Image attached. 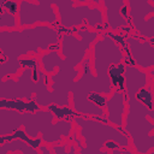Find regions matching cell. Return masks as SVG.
<instances>
[{"label":"cell","instance_id":"obj_1","mask_svg":"<svg viewBox=\"0 0 154 154\" xmlns=\"http://www.w3.org/2000/svg\"><path fill=\"white\" fill-rule=\"evenodd\" d=\"M102 32L83 26L76 32L61 35L60 49L45 52L40 55L42 71L51 77V89L55 105L70 106V94L76 77L81 76L82 63L88 58L89 49Z\"/></svg>","mask_w":154,"mask_h":154},{"label":"cell","instance_id":"obj_2","mask_svg":"<svg viewBox=\"0 0 154 154\" xmlns=\"http://www.w3.org/2000/svg\"><path fill=\"white\" fill-rule=\"evenodd\" d=\"M60 40L61 34L49 25L0 30V81L10 76H18L22 72V58L59 51Z\"/></svg>","mask_w":154,"mask_h":154},{"label":"cell","instance_id":"obj_3","mask_svg":"<svg viewBox=\"0 0 154 154\" xmlns=\"http://www.w3.org/2000/svg\"><path fill=\"white\" fill-rule=\"evenodd\" d=\"M48 108L36 112H18L8 108H0V137L8 136L18 129H23L31 138L41 137L43 143H61L65 138L70 141L76 130L73 120L58 119Z\"/></svg>","mask_w":154,"mask_h":154},{"label":"cell","instance_id":"obj_4","mask_svg":"<svg viewBox=\"0 0 154 154\" xmlns=\"http://www.w3.org/2000/svg\"><path fill=\"white\" fill-rule=\"evenodd\" d=\"M52 4L59 16V26L57 30L61 35L67 34L66 30L76 32V28L83 26H88L94 31L103 30L102 28L108 29L105 22V13L101 8L102 1L100 0H52Z\"/></svg>","mask_w":154,"mask_h":154},{"label":"cell","instance_id":"obj_5","mask_svg":"<svg viewBox=\"0 0 154 154\" xmlns=\"http://www.w3.org/2000/svg\"><path fill=\"white\" fill-rule=\"evenodd\" d=\"M73 123L79 129V136L84 140L85 147L79 148V154H111L109 150H102L108 141L116 142L122 148L131 149L130 137L118 128L100 119L83 117L77 114Z\"/></svg>","mask_w":154,"mask_h":154},{"label":"cell","instance_id":"obj_6","mask_svg":"<svg viewBox=\"0 0 154 154\" xmlns=\"http://www.w3.org/2000/svg\"><path fill=\"white\" fill-rule=\"evenodd\" d=\"M49 76H46L41 81H35L32 76V69H23L16 77H7L0 81V99L5 100H25L36 101L41 108H48L55 103L52 90L48 89Z\"/></svg>","mask_w":154,"mask_h":154},{"label":"cell","instance_id":"obj_7","mask_svg":"<svg viewBox=\"0 0 154 154\" xmlns=\"http://www.w3.org/2000/svg\"><path fill=\"white\" fill-rule=\"evenodd\" d=\"M126 59L123 48L106 32L93 45V70L97 83V94L109 96L114 89L109 79V67L124 63Z\"/></svg>","mask_w":154,"mask_h":154},{"label":"cell","instance_id":"obj_8","mask_svg":"<svg viewBox=\"0 0 154 154\" xmlns=\"http://www.w3.org/2000/svg\"><path fill=\"white\" fill-rule=\"evenodd\" d=\"M19 28H32L36 25H49L55 29L59 26V16L52 0L19 1L18 12Z\"/></svg>","mask_w":154,"mask_h":154},{"label":"cell","instance_id":"obj_9","mask_svg":"<svg viewBox=\"0 0 154 154\" xmlns=\"http://www.w3.org/2000/svg\"><path fill=\"white\" fill-rule=\"evenodd\" d=\"M77 147L73 142L69 144H42L38 149L29 146L20 140H12L0 144V154H76Z\"/></svg>","mask_w":154,"mask_h":154},{"label":"cell","instance_id":"obj_10","mask_svg":"<svg viewBox=\"0 0 154 154\" xmlns=\"http://www.w3.org/2000/svg\"><path fill=\"white\" fill-rule=\"evenodd\" d=\"M102 6L105 7L106 13V24L108 25L109 31L124 34L128 29L129 34L131 32V20L129 16V6L124 0H103Z\"/></svg>","mask_w":154,"mask_h":154},{"label":"cell","instance_id":"obj_11","mask_svg":"<svg viewBox=\"0 0 154 154\" xmlns=\"http://www.w3.org/2000/svg\"><path fill=\"white\" fill-rule=\"evenodd\" d=\"M129 54L134 64L144 70L149 71L154 69V45L148 40L142 41L135 35H129L125 38Z\"/></svg>","mask_w":154,"mask_h":154},{"label":"cell","instance_id":"obj_12","mask_svg":"<svg viewBox=\"0 0 154 154\" xmlns=\"http://www.w3.org/2000/svg\"><path fill=\"white\" fill-rule=\"evenodd\" d=\"M125 105H126L125 93L114 90L109 95L106 107H105V111L107 112L106 114L107 123L118 128L122 131H124V116H125V109H126Z\"/></svg>","mask_w":154,"mask_h":154},{"label":"cell","instance_id":"obj_13","mask_svg":"<svg viewBox=\"0 0 154 154\" xmlns=\"http://www.w3.org/2000/svg\"><path fill=\"white\" fill-rule=\"evenodd\" d=\"M126 4L129 6L131 23L146 19L147 17L154 14V5L149 0H129Z\"/></svg>","mask_w":154,"mask_h":154},{"label":"cell","instance_id":"obj_14","mask_svg":"<svg viewBox=\"0 0 154 154\" xmlns=\"http://www.w3.org/2000/svg\"><path fill=\"white\" fill-rule=\"evenodd\" d=\"M0 108H8V109H14L18 112H36L41 109L38 103L34 100L31 101H25V100H5L0 99Z\"/></svg>","mask_w":154,"mask_h":154},{"label":"cell","instance_id":"obj_15","mask_svg":"<svg viewBox=\"0 0 154 154\" xmlns=\"http://www.w3.org/2000/svg\"><path fill=\"white\" fill-rule=\"evenodd\" d=\"M131 25L134 26V30L137 34V36L146 38L148 41L154 38V14L147 17L146 19L132 22Z\"/></svg>","mask_w":154,"mask_h":154},{"label":"cell","instance_id":"obj_16","mask_svg":"<svg viewBox=\"0 0 154 154\" xmlns=\"http://www.w3.org/2000/svg\"><path fill=\"white\" fill-rule=\"evenodd\" d=\"M125 63H120L118 65H112L109 67L108 75L114 90H119L125 93Z\"/></svg>","mask_w":154,"mask_h":154},{"label":"cell","instance_id":"obj_17","mask_svg":"<svg viewBox=\"0 0 154 154\" xmlns=\"http://www.w3.org/2000/svg\"><path fill=\"white\" fill-rule=\"evenodd\" d=\"M131 144L137 154H148L152 148H154V132L148 136L132 138Z\"/></svg>","mask_w":154,"mask_h":154},{"label":"cell","instance_id":"obj_18","mask_svg":"<svg viewBox=\"0 0 154 154\" xmlns=\"http://www.w3.org/2000/svg\"><path fill=\"white\" fill-rule=\"evenodd\" d=\"M19 28L18 16L11 14L5 8L0 7V30H16Z\"/></svg>","mask_w":154,"mask_h":154},{"label":"cell","instance_id":"obj_19","mask_svg":"<svg viewBox=\"0 0 154 154\" xmlns=\"http://www.w3.org/2000/svg\"><path fill=\"white\" fill-rule=\"evenodd\" d=\"M136 99L142 105H144L147 108H149V109L154 108V95H153V84H152V82L147 87H144V88H142L137 91Z\"/></svg>","mask_w":154,"mask_h":154},{"label":"cell","instance_id":"obj_20","mask_svg":"<svg viewBox=\"0 0 154 154\" xmlns=\"http://www.w3.org/2000/svg\"><path fill=\"white\" fill-rule=\"evenodd\" d=\"M48 109L54 113L57 119H67V120H73V118L77 116L75 109L71 106H58L55 103L51 105Z\"/></svg>","mask_w":154,"mask_h":154},{"label":"cell","instance_id":"obj_21","mask_svg":"<svg viewBox=\"0 0 154 154\" xmlns=\"http://www.w3.org/2000/svg\"><path fill=\"white\" fill-rule=\"evenodd\" d=\"M0 7L5 8L7 12H10L11 14L18 16L19 12V1H13V0H0Z\"/></svg>","mask_w":154,"mask_h":154},{"label":"cell","instance_id":"obj_22","mask_svg":"<svg viewBox=\"0 0 154 154\" xmlns=\"http://www.w3.org/2000/svg\"><path fill=\"white\" fill-rule=\"evenodd\" d=\"M89 100L91 102H94L95 105L105 108L106 107V103H107V100H108V96L102 95V94H97V93H91L89 95Z\"/></svg>","mask_w":154,"mask_h":154},{"label":"cell","instance_id":"obj_23","mask_svg":"<svg viewBox=\"0 0 154 154\" xmlns=\"http://www.w3.org/2000/svg\"><path fill=\"white\" fill-rule=\"evenodd\" d=\"M148 73H149L150 78H152V84H153V89H154V69H150V70L148 71ZM146 113H147V117H149V119H152V120L154 122V108H153V109L147 108Z\"/></svg>","mask_w":154,"mask_h":154},{"label":"cell","instance_id":"obj_24","mask_svg":"<svg viewBox=\"0 0 154 154\" xmlns=\"http://www.w3.org/2000/svg\"><path fill=\"white\" fill-rule=\"evenodd\" d=\"M111 154H132V152H131V149H125V148H116V149H113V150H111Z\"/></svg>","mask_w":154,"mask_h":154},{"label":"cell","instance_id":"obj_25","mask_svg":"<svg viewBox=\"0 0 154 154\" xmlns=\"http://www.w3.org/2000/svg\"><path fill=\"white\" fill-rule=\"evenodd\" d=\"M149 42H152V43L154 45V38H152V40H149Z\"/></svg>","mask_w":154,"mask_h":154},{"label":"cell","instance_id":"obj_26","mask_svg":"<svg viewBox=\"0 0 154 154\" xmlns=\"http://www.w3.org/2000/svg\"><path fill=\"white\" fill-rule=\"evenodd\" d=\"M150 2H152V4H153V5H154V0H150Z\"/></svg>","mask_w":154,"mask_h":154}]
</instances>
